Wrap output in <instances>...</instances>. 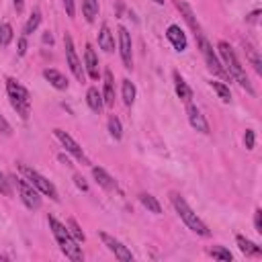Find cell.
Returning <instances> with one entry per match:
<instances>
[{
    "label": "cell",
    "mask_w": 262,
    "mask_h": 262,
    "mask_svg": "<svg viewBox=\"0 0 262 262\" xmlns=\"http://www.w3.org/2000/svg\"><path fill=\"white\" fill-rule=\"evenodd\" d=\"M217 51H219V55H221V59H223V68L227 70L229 78H233L242 88H246L248 94H254V88H252V84H250V80H248V76H246V70H244V66L239 63V59H237L235 51L231 49V45H229L227 41H219V43H217Z\"/></svg>",
    "instance_id": "1"
},
{
    "label": "cell",
    "mask_w": 262,
    "mask_h": 262,
    "mask_svg": "<svg viewBox=\"0 0 262 262\" xmlns=\"http://www.w3.org/2000/svg\"><path fill=\"white\" fill-rule=\"evenodd\" d=\"M47 221H49L51 233H53L55 242L59 244V250L66 254V258H70V260H74V262L84 260V254H82V250H80L78 242H76V239L70 235L68 227H66L63 223H59V221H57L53 215H49V217H47Z\"/></svg>",
    "instance_id": "2"
},
{
    "label": "cell",
    "mask_w": 262,
    "mask_h": 262,
    "mask_svg": "<svg viewBox=\"0 0 262 262\" xmlns=\"http://www.w3.org/2000/svg\"><path fill=\"white\" fill-rule=\"evenodd\" d=\"M170 201H172V205H174L176 213L180 215V219L184 221V225H186L188 229H192L194 233H199V235H203V237H207V235H209L207 225L201 221V217H199V215L188 207V203H186L178 192H170Z\"/></svg>",
    "instance_id": "3"
},
{
    "label": "cell",
    "mask_w": 262,
    "mask_h": 262,
    "mask_svg": "<svg viewBox=\"0 0 262 262\" xmlns=\"http://www.w3.org/2000/svg\"><path fill=\"white\" fill-rule=\"evenodd\" d=\"M6 92H8L10 104H12V108L16 111V115H18L23 121H27L29 115H31V96H29V90H27L23 84H18L16 80L8 78V80H6Z\"/></svg>",
    "instance_id": "4"
},
{
    "label": "cell",
    "mask_w": 262,
    "mask_h": 262,
    "mask_svg": "<svg viewBox=\"0 0 262 262\" xmlns=\"http://www.w3.org/2000/svg\"><path fill=\"white\" fill-rule=\"evenodd\" d=\"M20 172L25 174V178L41 192V194H47L49 199H53V201H59V194H57V188L53 186V182L51 180H47L43 174H39L37 170H33V168H29V166H25V164H20Z\"/></svg>",
    "instance_id": "5"
},
{
    "label": "cell",
    "mask_w": 262,
    "mask_h": 262,
    "mask_svg": "<svg viewBox=\"0 0 262 262\" xmlns=\"http://www.w3.org/2000/svg\"><path fill=\"white\" fill-rule=\"evenodd\" d=\"M196 41H199V47H201V53H203V59H205L207 68H209V70H211L213 74H217V76H221V78L229 80V74H227V70L223 68V63H221V61H219V57L215 55V51H213L211 43L207 41L205 33L196 35Z\"/></svg>",
    "instance_id": "6"
},
{
    "label": "cell",
    "mask_w": 262,
    "mask_h": 262,
    "mask_svg": "<svg viewBox=\"0 0 262 262\" xmlns=\"http://www.w3.org/2000/svg\"><path fill=\"white\" fill-rule=\"evenodd\" d=\"M14 184H16V188H18V194H20V201L25 203V207L27 209H31V211H35V209H39L41 207V192L27 180V178H16L14 180Z\"/></svg>",
    "instance_id": "7"
},
{
    "label": "cell",
    "mask_w": 262,
    "mask_h": 262,
    "mask_svg": "<svg viewBox=\"0 0 262 262\" xmlns=\"http://www.w3.org/2000/svg\"><path fill=\"white\" fill-rule=\"evenodd\" d=\"M53 133H55V137L61 141V145L66 147V151H70L78 162H84V164H90L88 162V158H86V154H84V149L80 147V143L70 135V133H66L63 129H53Z\"/></svg>",
    "instance_id": "8"
},
{
    "label": "cell",
    "mask_w": 262,
    "mask_h": 262,
    "mask_svg": "<svg viewBox=\"0 0 262 262\" xmlns=\"http://www.w3.org/2000/svg\"><path fill=\"white\" fill-rule=\"evenodd\" d=\"M63 45H66V59H68V66H70L72 74L82 82V80H84V70H82V61H80V59H78V55H76L74 41H72L70 33H66V35H63Z\"/></svg>",
    "instance_id": "9"
},
{
    "label": "cell",
    "mask_w": 262,
    "mask_h": 262,
    "mask_svg": "<svg viewBox=\"0 0 262 262\" xmlns=\"http://www.w3.org/2000/svg\"><path fill=\"white\" fill-rule=\"evenodd\" d=\"M100 239H102V244H104V246L115 254V258H117V260H121V262H131V260H133L131 250H129L127 246H123L119 239H115L113 235H108V233L100 231Z\"/></svg>",
    "instance_id": "10"
},
{
    "label": "cell",
    "mask_w": 262,
    "mask_h": 262,
    "mask_svg": "<svg viewBox=\"0 0 262 262\" xmlns=\"http://www.w3.org/2000/svg\"><path fill=\"white\" fill-rule=\"evenodd\" d=\"M119 53L123 59V66L127 70L133 68V55H131V37L125 27H119Z\"/></svg>",
    "instance_id": "11"
},
{
    "label": "cell",
    "mask_w": 262,
    "mask_h": 262,
    "mask_svg": "<svg viewBox=\"0 0 262 262\" xmlns=\"http://www.w3.org/2000/svg\"><path fill=\"white\" fill-rule=\"evenodd\" d=\"M186 115H188V123L192 129H196L199 133H209V123L205 115L199 111V106H194L192 102H186Z\"/></svg>",
    "instance_id": "12"
},
{
    "label": "cell",
    "mask_w": 262,
    "mask_h": 262,
    "mask_svg": "<svg viewBox=\"0 0 262 262\" xmlns=\"http://www.w3.org/2000/svg\"><path fill=\"white\" fill-rule=\"evenodd\" d=\"M166 37H168V41L174 45V49L176 51H184L186 49V35H184V31L178 27V25H170L168 29H166Z\"/></svg>",
    "instance_id": "13"
},
{
    "label": "cell",
    "mask_w": 262,
    "mask_h": 262,
    "mask_svg": "<svg viewBox=\"0 0 262 262\" xmlns=\"http://www.w3.org/2000/svg\"><path fill=\"white\" fill-rule=\"evenodd\" d=\"M176 6H178V10L182 12V16H184V20L188 23V27L194 31V37H196V35H201V33H203V29H201V25H199V20H196V16H194L192 8H190L184 0H176Z\"/></svg>",
    "instance_id": "14"
},
{
    "label": "cell",
    "mask_w": 262,
    "mask_h": 262,
    "mask_svg": "<svg viewBox=\"0 0 262 262\" xmlns=\"http://www.w3.org/2000/svg\"><path fill=\"white\" fill-rule=\"evenodd\" d=\"M43 78H45L53 88H57V90H66V88H68V78H66L61 72L53 70V68L43 70Z\"/></svg>",
    "instance_id": "15"
},
{
    "label": "cell",
    "mask_w": 262,
    "mask_h": 262,
    "mask_svg": "<svg viewBox=\"0 0 262 262\" xmlns=\"http://www.w3.org/2000/svg\"><path fill=\"white\" fill-rule=\"evenodd\" d=\"M92 176H94V180H96L104 190H117V180H115L111 174H106V170L94 166V168H92Z\"/></svg>",
    "instance_id": "16"
},
{
    "label": "cell",
    "mask_w": 262,
    "mask_h": 262,
    "mask_svg": "<svg viewBox=\"0 0 262 262\" xmlns=\"http://www.w3.org/2000/svg\"><path fill=\"white\" fill-rule=\"evenodd\" d=\"M84 63H86V72L92 80H98V59H96V53L92 49V45H86V51H84Z\"/></svg>",
    "instance_id": "17"
},
{
    "label": "cell",
    "mask_w": 262,
    "mask_h": 262,
    "mask_svg": "<svg viewBox=\"0 0 262 262\" xmlns=\"http://www.w3.org/2000/svg\"><path fill=\"white\" fill-rule=\"evenodd\" d=\"M102 100H104L106 106H113V104H115V80H113L111 70H104V90H102Z\"/></svg>",
    "instance_id": "18"
},
{
    "label": "cell",
    "mask_w": 262,
    "mask_h": 262,
    "mask_svg": "<svg viewBox=\"0 0 262 262\" xmlns=\"http://www.w3.org/2000/svg\"><path fill=\"white\" fill-rule=\"evenodd\" d=\"M98 47L106 53H111L115 49V39H113V33L108 29V25H102L100 27V33H98Z\"/></svg>",
    "instance_id": "19"
},
{
    "label": "cell",
    "mask_w": 262,
    "mask_h": 262,
    "mask_svg": "<svg viewBox=\"0 0 262 262\" xmlns=\"http://www.w3.org/2000/svg\"><path fill=\"white\" fill-rule=\"evenodd\" d=\"M174 88H176V94H178L184 102H190V100H192V90L188 88V84L184 82V78H182L178 72H174Z\"/></svg>",
    "instance_id": "20"
},
{
    "label": "cell",
    "mask_w": 262,
    "mask_h": 262,
    "mask_svg": "<svg viewBox=\"0 0 262 262\" xmlns=\"http://www.w3.org/2000/svg\"><path fill=\"white\" fill-rule=\"evenodd\" d=\"M86 104L90 106V111H94V113H100L102 111V106H104V100H102V94L98 92V88H88V92H86Z\"/></svg>",
    "instance_id": "21"
},
{
    "label": "cell",
    "mask_w": 262,
    "mask_h": 262,
    "mask_svg": "<svg viewBox=\"0 0 262 262\" xmlns=\"http://www.w3.org/2000/svg\"><path fill=\"white\" fill-rule=\"evenodd\" d=\"M235 242H237V248H239L246 256H262V248L256 246L254 242H250L248 237H244V235H235Z\"/></svg>",
    "instance_id": "22"
},
{
    "label": "cell",
    "mask_w": 262,
    "mask_h": 262,
    "mask_svg": "<svg viewBox=\"0 0 262 262\" xmlns=\"http://www.w3.org/2000/svg\"><path fill=\"white\" fill-rule=\"evenodd\" d=\"M82 14L88 23H92L98 14V0H82Z\"/></svg>",
    "instance_id": "23"
},
{
    "label": "cell",
    "mask_w": 262,
    "mask_h": 262,
    "mask_svg": "<svg viewBox=\"0 0 262 262\" xmlns=\"http://www.w3.org/2000/svg\"><path fill=\"white\" fill-rule=\"evenodd\" d=\"M139 201H141V205L147 209V211H151V213H162V207H160V203L156 201V196L154 194H149V192H141L139 194Z\"/></svg>",
    "instance_id": "24"
},
{
    "label": "cell",
    "mask_w": 262,
    "mask_h": 262,
    "mask_svg": "<svg viewBox=\"0 0 262 262\" xmlns=\"http://www.w3.org/2000/svg\"><path fill=\"white\" fill-rule=\"evenodd\" d=\"M121 94H123V102H125L127 106H131V104H133V100H135V86H133V82H131V80H123Z\"/></svg>",
    "instance_id": "25"
},
{
    "label": "cell",
    "mask_w": 262,
    "mask_h": 262,
    "mask_svg": "<svg viewBox=\"0 0 262 262\" xmlns=\"http://www.w3.org/2000/svg\"><path fill=\"white\" fill-rule=\"evenodd\" d=\"M39 23H41V12H39V10H33V12H31V16H29V20L25 23V29H23L25 33H23V35H27V37H29L31 33H35V31H37V27H39Z\"/></svg>",
    "instance_id": "26"
},
{
    "label": "cell",
    "mask_w": 262,
    "mask_h": 262,
    "mask_svg": "<svg viewBox=\"0 0 262 262\" xmlns=\"http://www.w3.org/2000/svg\"><path fill=\"white\" fill-rule=\"evenodd\" d=\"M66 227H68L70 235H72L78 244H82V242L86 239V235H84V231L80 229V225H78V221H76V219H68V225H66Z\"/></svg>",
    "instance_id": "27"
},
{
    "label": "cell",
    "mask_w": 262,
    "mask_h": 262,
    "mask_svg": "<svg viewBox=\"0 0 262 262\" xmlns=\"http://www.w3.org/2000/svg\"><path fill=\"white\" fill-rule=\"evenodd\" d=\"M211 86H213V90L219 94V98L223 100V102H229L231 100V92H229V86L227 84H223V82H211Z\"/></svg>",
    "instance_id": "28"
},
{
    "label": "cell",
    "mask_w": 262,
    "mask_h": 262,
    "mask_svg": "<svg viewBox=\"0 0 262 262\" xmlns=\"http://www.w3.org/2000/svg\"><path fill=\"white\" fill-rule=\"evenodd\" d=\"M108 133H111V137L113 139H121L123 137V127H121V121L113 115V117H108Z\"/></svg>",
    "instance_id": "29"
},
{
    "label": "cell",
    "mask_w": 262,
    "mask_h": 262,
    "mask_svg": "<svg viewBox=\"0 0 262 262\" xmlns=\"http://www.w3.org/2000/svg\"><path fill=\"white\" fill-rule=\"evenodd\" d=\"M209 254H211L213 258H217V260H223V262H231V260H233L231 252H229V250H225L223 246H213V248L209 250Z\"/></svg>",
    "instance_id": "30"
},
{
    "label": "cell",
    "mask_w": 262,
    "mask_h": 262,
    "mask_svg": "<svg viewBox=\"0 0 262 262\" xmlns=\"http://www.w3.org/2000/svg\"><path fill=\"white\" fill-rule=\"evenodd\" d=\"M12 37H14L12 27H10L8 23H2V25H0V45H2V47H6V45L12 41Z\"/></svg>",
    "instance_id": "31"
},
{
    "label": "cell",
    "mask_w": 262,
    "mask_h": 262,
    "mask_svg": "<svg viewBox=\"0 0 262 262\" xmlns=\"http://www.w3.org/2000/svg\"><path fill=\"white\" fill-rule=\"evenodd\" d=\"M246 51H248V57H250V61H252V66H254V70H256L258 74H262V61H260V57L256 55V51H254L252 47H248Z\"/></svg>",
    "instance_id": "32"
},
{
    "label": "cell",
    "mask_w": 262,
    "mask_h": 262,
    "mask_svg": "<svg viewBox=\"0 0 262 262\" xmlns=\"http://www.w3.org/2000/svg\"><path fill=\"white\" fill-rule=\"evenodd\" d=\"M244 143H246V147H248V149H254L256 135H254V131H252V129H248V131H246V135H244Z\"/></svg>",
    "instance_id": "33"
},
{
    "label": "cell",
    "mask_w": 262,
    "mask_h": 262,
    "mask_svg": "<svg viewBox=\"0 0 262 262\" xmlns=\"http://www.w3.org/2000/svg\"><path fill=\"white\" fill-rule=\"evenodd\" d=\"M0 192L4 194V196H10L12 194V190H10V186H8V180H6V176L0 172Z\"/></svg>",
    "instance_id": "34"
},
{
    "label": "cell",
    "mask_w": 262,
    "mask_h": 262,
    "mask_svg": "<svg viewBox=\"0 0 262 262\" xmlns=\"http://www.w3.org/2000/svg\"><path fill=\"white\" fill-rule=\"evenodd\" d=\"M254 227H256L258 233H262V211L260 209L254 211Z\"/></svg>",
    "instance_id": "35"
},
{
    "label": "cell",
    "mask_w": 262,
    "mask_h": 262,
    "mask_svg": "<svg viewBox=\"0 0 262 262\" xmlns=\"http://www.w3.org/2000/svg\"><path fill=\"white\" fill-rule=\"evenodd\" d=\"M0 133H2V135H10V133H12L10 123H8V121H6L2 115H0Z\"/></svg>",
    "instance_id": "36"
},
{
    "label": "cell",
    "mask_w": 262,
    "mask_h": 262,
    "mask_svg": "<svg viewBox=\"0 0 262 262\" xmlns=\"http://www.w3.org/2000/svg\"><path fill=\"white\" fill-rule=\"evenodd\" d=\"M63 8H66L68 16H74V14H76V6H74V0H63Z\"/></svg>",
    "instance_id": "37"
},
{
    "label": "cell",
    "mask_w": 262,
    "mask_h": 262,
    "mask_svg": "<svg viewBox=\"0 0 262 262\" xmlns=\"http://www.w3.org/2000/svg\"><path fill=\"white\" fill-rule=\"evenodd\" d=\"M25 53H27V35L18 39V55H25Z\"/></svg>",
    "instance_id": "38"
},
{
    "label": "cell",
    "mask_w": 262,
    "mask_h": 262,
    "mask_svg": "<svg viewBox=\"0 0 262 262\" xmlns=\"http://www.w3.org/2000/svg\"><path fill=\"white\" fill-rule=\"evenodd\" d=\"M74 180H76V186H78L80 190H88V184L84 182V178H82L80 174H76V176H74Z\"/></svg>",
    "instance_id": "39"
},
{
    "label": "cell",
    "mask_w": 262,
    "mask_h": 262,
    "mask_svg": "<svg viewBox=\"0 0 262 262\" xmlns=\"http://www.w3.org/2000/svg\"><path fill=\"white\" fill-rule=\"evenodd\" d=\"M43 41H45V43H49V45L53 43V37H51V33H49V31H47V33L43 35Z\"/></svg>",
    "instance_id": "40"
},
{
    "label": "cell",
    "mask_w": 262,
    "mask_h": 262,
    "mask_svg": "<svg viewBox=\"0 0 262 262\" xmlns=\"http://www.w3.org/2000/svg\"><path fill=\"white\" fill-rule=\"evenodd\" d=\"M12 2H14V8H16V12H20V10H23V2H25V0H12Z\"/></svg>",
    "instance_id": "41"
},
{
    "label": "cell",
    "mask_w": 262,
    "mask_h": 262,
    "mask_svg": "<svg viewBox=\"0 0 262 262\" xmlns=\"http://www.w3.org/2000/svg\"><path fill=\"white\" fill-rule=\"evenodd\" d=\"M154 2H156V4H164V0H154Z\"/></svg>",
    "instance_id": "42"
}]
</instances>
